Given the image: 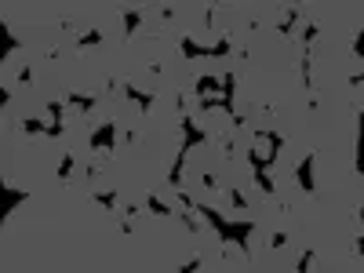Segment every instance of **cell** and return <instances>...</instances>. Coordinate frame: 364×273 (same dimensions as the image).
Returning <instances> with one entry per match:
<instances>
[{
    "label": "cell",
    "instance_id": "1",
    "mask_svg": "<svg viewBox=\"0 0 364 273\" xmlns=\"http://www.w3.org/2000/svg\"><path fill=\"white\" fill-rule=\"evenodd\" d=\"M251 230H255L251 222H222L219 237H222V244L237 240V244H240V251H248V237H251Z\"/></svg>",
    "mask_w": 364,
    "mask_h": 273
},
{
    "label": "cell",
    "instance_id": "2",
    "mask_svg": "<svg viewBox=\"0 0 364 273\" xmlns=\"http://www.w3.org/2000/svg\"><path fill=\"white\" fill-rule=\"evenodd\" d=\"M117 142V124H102L99 131H91V149H113Z\"/></svg>",
    "mask_w": 364,
    "mask_h": 273
},
{
    "label": "cell",
    "instance_id": "3",
    "mask_svg": "<svg viewBox=\"0 0 364 273\" xmlns=\"http://www.w3.org/2000/svg\"><path fill=\"white\" fill-rule=\"evenodd\" d=\"M295 178H299V186L306 190V193H313V153L302 157V160L295 164Z\"/></svg>",
    "mask_w": 364,
    "mask_h": 273
},
{
    "label": "cell",
    "instance_id": "4",
    "mask_svg": "<svg viewBox=\"0 0 364 273\" xmlns=\"http://www.w3.org/2000/svg\"><path fill=\"white\" fill-rule=\"evenodd\" d=\"M182 131H186V139H182V149H193V146H201V142H204V131L197 128L190 117H182Z\"/></svg>",
    "mask_w": 364,
    "mask_h": 273
},
{
    "label": "cell",
    "instance_id": "5",
    "mask_svg": "<svg viewBox=\"0 0 364 273\" xmlns=\"http://www.w3.org/2000/svg\"><path fill=\"white\" fill-rule=\"evenodd\" d=\"M0 197H4V215H8V211H11V208H19L29 193H26V190H8V186H4V193H0Z\"/></svg>",
    "mask_w": 364,
    "mask_h": 273
},
{
    "label": "cell",
    "instance_id": "6",
    "mask_svg": "<svg viewBox=\"0 0 364 273\" xmlns=\"http://www.w3.org/2000/svg\"><path fill=\"white\" fill-rule=\"evenodd\" d=\"M211 91H222V77H201L197 80V95L201 99H208Z\"/></svg>",
    "mask_w": 364,
    "mask_h": 273
},
{
    "label": "cell",
    "instance_id": "7",
    "mask_svg": "<svg viewBox=\"0 0 364 273\" xmlns=\"http://www.w3.org/2000/svg\"><path fill=\"white\" fill-rule=\"evenodd\" d=\"M124 95H128V99H135V102L142 106V110H153V95H146V91H139L135 84H124Z\"/></svg>",
    "mask_w": 364,
    "mask_h": 273
},
{
    "label": "cell",
    "instance_id": "8",
    "mask_svg": "<svg viewBox=\"0 0 364 273\" xmlns=\"http://www.w3.org/2000/svg\"><path fill=\"white\" fill-rule=\"evenodd\" d=\"M178 48H182V55H186V58H201V55H208V48H201V44L190 40V37H182Z\"/></svg>",
    "mask_w": 364,
    "mask_h": 273
},
{
    "label": "cell",
    "instance_id": "9",
    "mask_svg": "<svg viewBox=\"0 0 364 273\" xmlns=\"http://www.w3.org/2000/svg\"><path fill=\"white\" fill-rule=\"evenodd\" d=\"M182 168H186V149H178V157H175V168L168 171V182H171V186H178V182H182Z\"/></svg>",
    "mask_w": 364,
    "mask_h": 273
},
{
    "label": "cell",
    "instance_id": "10",
    "mask_svg": "<svg viewBox=\"0 0 364 273\" xmlns=\"http://www.w3.org/2000/svg\"><path fill=\"white\" fill-rule=\"evenodd\" d=\"M248 164H251L255 171H266V168H273V164H269V157H262L259 149H248Z\"/></svg>",
    "mask_w": 364,
    "mask_h": 273
},
{
    "label": "cell",
    "instance_id": "11",
    "mask_svg": "<svg viewBox=\"0 0 364 273\" xmlns=\"http://www.w3.org/2000/svg\"><path fill=\"white\" fill-rule=\"evenodd\" d=\"M22 131H26V135H48V124L37 120V117H29V120H22Z\"/></svg>",
    "mask_w": 364,
    "mask_h": 273
},
{
    "label": "cell",
    "instance_id": "12",
    "mask_svg": "<svg viewBox=\"0 0 364 273\" xmlns=\"http://www.w3.org/2000/svg\"><path fill=\"white\" fill-rule=\"evenodd\" d=\"M197 211H201V215H204V219H208L211 226H215V230H222V222H226V219H222V215H219V211H215V208H211V204H201V208H197Z\"/></svg>",
    "mask_w": 364,
    "mask_h": 273
},
{
    "label": "cell",
    "instance_id": "13",
    "mask_svg": "<svg viewBox=\"0 0 364 273\" xmlns=\"http://www.w3.org/2000/svg\"><path fill=\"white\" fill-rule=\"evenodd\" d=\"M262 135L269 139V164H273V160H277V153H281V146H284V139H281V135H273V131H262Z\"/></svg>",
    "mask_w": 364,
    "mask_h": 273
},
{
    "label": "cell",
    "instance_id": "14",
    "mask_svg": "<svg viewBox=\"0 0 364 273\" xmlns=\"http://www.w3.org/2000/svg\"><path fill=\"white\" fill-rule=\"evenodd\" d=\"M66 102L80 106V110H95V99H87V95H77V91H69V95H66Z\"/></svg>",
    "mask_w": 364,
    "mask_h": 273
},
{
    "label": "cell",
    "instance_id": "15",
    "mask_svg": "<svg viewBox=\"0 0 364 273\" xmlns=\"http://www.w3.org/2000/svg\"><path fill=\"white\" fill-rule=\"evenodd\" d=\"M255 182H259V190L269 193V197H273V190H277V186H273V178H269V171H255Z\"/></svg>",
    "mask_w": 364,
    "mask_h": 273
},
{
    "label": "cell",
    "instance_id": "16",
    "mask_svg": "<svg viewBox=\"0 0 364 273\" xmlns=\"http://www.w3.org/2000/svg\"><path fill=\"white\" fill-rule=\"evenodd\" d=\"M139 22H142V15H139V11H128V15H124V33L131 37L135 29H139Z\"/></svg>",
    "mask_w": 364,
    "mask_h": 273
},
{
    "label": "cell",
    "instance_id": "17",
    "mask_svg": "<svg viewBox=\"0 0 364 273\" xmlns=\"http://www.w3.org/2000/svg\"><path fill=\"white\" fill-rule=\"evenodd\" d=\"M146 208L153 211V215H171V208L164 204V201H157V197H149V201H146Z\"/></svg>",
    "mask_w": 364,
    "mask_h": 273
},
{
    "label": "cell",
    "instance_id": "18",
    "mask_svg": "<svg viewBox=\"0 0 364 273\" xmlns=\"http://www.w3.org/2000/svg\"><path fill=\"white\" fill-rule=\"evenodd\" d=\"M233 87H237V77H233V73H226V77H222V99L233 102Z\"/></svg>",
    "mask_w": 364,
    "mask_h": 273
},
{
    "label": "cell",
    "instance_id": "19",
    "mask_svg": "<svg viewBox=\"0 0 364 273\" xmlns=\"http://www.w3.org/2000/svg\"><path fill=\"white\" fill-rule=\"evenodd\" d=\"M102 40V33H99V29H87V33L77 40V48H91V44H99Z\"/></svg>",
    "mask_w": 364,
    "mask_h": 273
},
{
    "label": "cell",
    "instance_id": "20",
    "mask_svg": "<svg viewBox=\"0 0 364 273\" xmlns=\"http://www.w3.org/2000/svg\"><path fill=\"white\" fill-rule=\"evenodd\" d=\"M48 113H51V124H62V113H66V106H62V102H48Z\"/></svg>",
    "mask_w": 364,
    "mask_h": 273
},
{
    "label": "cell",
    "instance_id": "21",
    "mask_svg": "<svg viewBox=\"0 0 364 273\" xmlns=\"http://www.w3.org/2000/svg\"><path fill=\"white\" fill-rule=\"evenodd\" d=\"M208 55H215V58H222V55H230V37H222L215 48H208Z\"/></svg>",
    "mask_w": 364,
    "mask_h": 273
},
{
    "label": "cell",
    "instance_id": "22",
    "mask_svg": "<svg viewBox=\"0 0 364 273\" xmlns=\"http://www.w3.org/2000/svg\"><path fill=\"white\" fill-rule=\"evenodd\" d=\"M95 201H99L102 208H113V204H117V193H113V190H102V193H95Z\"/></svg>",
    "mask_w": 364,
    "mask_h": 273
},
{
    "label": "cell",
    "instance_id": "23",
    "mask_svg": "<svg viewBox=\"0 0 364 273\" xmlns=\"http://www.w3.org/2000/svg\"><path fill=\"white\" fill-rule=\"evenodd\" d=\"M295 22H299V11H288V19L281 22V33H295Z\"/></svg>",
    "mask_w": 364,
    "mask_h": 273
},
{
    "label": "cell",
    "instance_id": "24",
    "mask_svg": "<svg viewBox=\"0 0 364 273\" xmlns=\"http://www.w3.org/2000/svg\"><path fill=\"white\" fill-rule=\"evenodd\" d=\"M69 171H73V157L66 153L62 160H58V178H69Z\"/></svg>",
    "mask_w": 364,
    "mask_h": 273
},
{
    "label": "cell",
    "instance_id": "25",
    "mask_svg": "<svg viewBox=\"0 0 364 273\" xmlns=\"http://www.w3.org/2000/svg\"><path fill=\"white\" fill-rule=\"evenodd\" d=\"M230 204H233V208H244V204H248V197L240 193V190H230Z\"/></svg>",
    "mask_w": 364,
    "mask_h": 273
},
{
    "label": "cell",
    "instance_id": "26",
    "mask_svg": "<svg viewBox=\"0 0 364 273\" xmlns=\"http://www.w3.org/2000/svg\"><path fill=\"white\" fill-rule=\"evenodd\" d=\"M201 110H222V99H201Z\"/></svg>",
    "mask_w": 364,
    "mask_h": 273
},
{
    "label": "cell",
    "instance_id": "27",
    "mask_svg": "<svg viewBox=\"0 0 364 273\" xmlns=\"http://www.w3.org/2000/svg\"><path fill=\"white\" fill-rule=\"evenodd\" d=\"M8 51H19V37H11V33H4V55Z\"/></svg>",
    "mask_w": 364,
    "mask_h": 273
},
{
    "label": "cell",
    "instance_id": "28",
    "mask_svg": "<svg viewBox=\"0 0 364 273\" xmlns=\"http://www.w3.org/2000/svg\"><path fill=\"white\" fill-rule=\"evenodd\" d=\"M302 84H306V87L313 84V80H310V55H302Z\"/></svg>",
    "mask_w": 364,
    "mask_h": 273
},
{
    "label": "cell",
    "instance_id": "29",
    "mask_svg": "<svg viewBox=\"0 0 364 273\" xmlns=\"http://www.w3.org/2000/svg\"><path fill=\"white\" fill-rule=\"evenodd\" d=\"M310 262H313V251H306V255L299 259V273H306V269H310Z\"/></svg>",
    "mask_w": 364,
    "mask_h": 273
},
{
    "label": "cell",
    "instance_id": "30",
    "mask_svg": "<svg viewBox=\"0 0 364 273\" xmlns=\"http://www.w3.org/2000/svg\"><path fill=\"white\" fill-rule=\"evenodd\" d=\"M19 80H22V84H29V80H33V69L22 66V69H19Z\"/></svg>",
    "mask_w": 364,
    "mask_h": 273
},
{
    "label": "cell",
    "instance_id": "31",
    "mask_svg": "<svg viewBox=\"0 0 364 273\" xmlns=\"http://www.w3.org/2000/svg\"><path fill=\"white\" fill-rule=\"evenodd\" d=\"M284 240H288L284 233H273V237H269V244H273V248H284Z\"/></svg>",
    "mask_w": 364,
    "mask_h": 273
},
{
    "label": "cell",
    "instance_id": "32",
    "mask_svg": "<svg viewBox=\"0 0 364 273\" xmlns=\"http://www.w3.org/2000/svg\"><path fill=\"white\" fill-rule=\"evenodd\" d=\"M313 37H317V26H306V29H302V40H306V44H310Z\"/></svg>",
    "mask_w": 364,
    "mask_h": 273
},
{
    "label": "cell",
    "instance_id": "33",
    "mask_svg": "<svg viewBox=\"0 0 364 273\" xmlns=\"http://www.w3.org/2000/svg\"><path fill=\"white\" fill-rule=\"evenodd\" d=\"M62 135V124H48V139H58Z\"/></svg>",
    "mask_w": 364,
    "mask_h": 273
},
{
    "label": "cell",
    "instance_id": "34",
    "mask_svg": "<svg viewBox=\"0 0 364 273\" xmlns=\"http://www.w3.org/2000/svg\"><path fill=\"white\" fill-rule=\"evenodd\" d=\"M193 269H201V259H190L186 266H182V273H193Z\"/></svg>",
    "mask_w": 364,
    "mask_h": 273
},
{
    "label": "cell",
    "instance_id": "35",
    "mask_svg": "<svg viewBox=\"0 0 364 273\" xmlns=\"http://www.w3.org/2000/svg\"><path fill=\"white\" fill-rule=\"evenodd\" d=\"M360 48H364V37L357 33V37H353V55H357V58H360Z\"/></svg>",
    "mask_w": 364,
    "mask_h": 273
}]
</instances>
